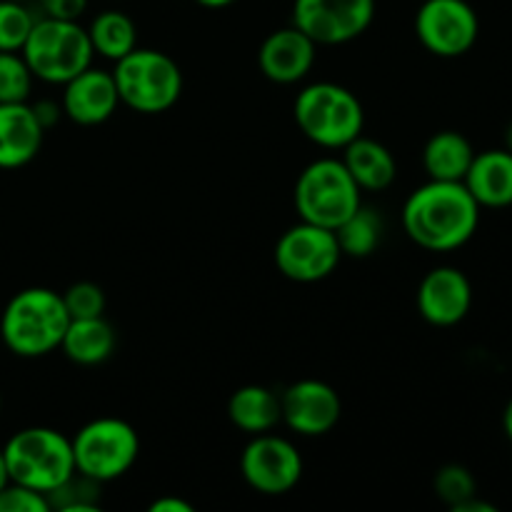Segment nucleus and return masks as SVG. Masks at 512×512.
<instances>
[{"label": "nucleus", "mask_w": 512, "mask_h": 512, "mask_svg": "<svg viewBox=\"0 0 512 512\" xmlns=\"http://www.w3.org/2000/svg\"><path fill=\"white\" fill-rule=\"evenodd\" d=\"M480 205L463 180H428L403 205V230L430 253H453L473 240L480 225Z\"/></svg>", "instance_id": "obj_1"}, {"label": "nucleus", "mask_w": 512, "mask_h": 512, "mask_svg": "<svg viewBox=\"0 0 512 512\" xmlns=\"http://www.w3.org/2000/svg\"><path fill=\"white\" fill-rule=\"evenodd\" d=\"M68 323L63 295L50 288H25L5 305L0 338L18 358H43L60 348Z\"/></svg>", "instance_id": "obj_2"}, {"label": "nucleus", "mask_w": 512, "mask_h": 512, "mask_svg": "<svg viewBox=\"0 0 512 512\" xmlns=\"http://www.w3.org/2000/svg\"><path fill=\"white\" fill-rule=\"evenodd\" d=\"M293 115L300 133L325 150H343L365 128V110L358 95L328 80L305 85L295 95Z\"/></svg>", "instance_id": "obj_3"}, {"label": "nucleus", "mask_w": 512, "mask_h": 512, "mask_svg": "<svg viewBox=\"0 0 512 512\" xmlns=\"http://www.w3.org/2000/svg\"><path fill=\"white\" fill-rule=\"evenodd\" d=\"M10 483L50 495L75 473L73 443L60 430L35 428L18 430L3 448Z\"/></svg>", "instance_id": "obj_4"}, {"label": "nucleus", "mask_w": 512, "mask_h": 512, "mask_svg": "<svg viewBox=\"0 0 512 512\" xmlns=\"http://www.w3.org/2000/svg\"><path fill=\"white\" fill-rule=\"evenodd\" d=\"M20 53L33 78L50 85H65L90 68L95 58L88 28H83L78 20H58L45 15L35 18L33 30Z\"/></svg>", "instance_id": "obj_5"}, {"label": "nucleus", "mask_w": 512, "mask_h": 512, "mask_svg": "<svg viewBox=\"0 0 512 512\" xmlns=\"http://www.w3.org/2000/svg\"><path fill=\"white\" fill-rule=\"evenodd\" d=\"M115 88L120 105L143 115H160L173 108L183 93L180 65L163 50L135 48L115 63Z\"/></svg>", "instance_id": "obj_6"}, {"label": "nucleus", "mask_w": 512, "mask_h": 512, "mask_svg": "<svg viewBox=\"0 0 512 512\" xmlns=\"http://www.w3.org/2000/svg\"><path fill=\"white\" fill-rule=\"evenodd\" d=\"M293 200L300 220L335 230L363 205V190L358 188L343 160L320 158L305 165L298 175Z\"/></svg>", "instance_id": "obj_7"}, {"label": "nucleus", "mask_w": 512, "mask_h": 512, "mask_svg": "<svg viewBox=\"0 0 512 512\" xmlns=\"http://www.w3.org/2000/svg\"><path fill=\"white\" fill-rule=\"evenodd\" d=\"M75 473L110 483L128 473L140 455V438L130 423L120 418H95L70 438Z\"/></svg>", "instance_id": "obj_8"}, {"label": "nucleus", "mask_w": 512, "mask_h": 512, "mask_svg": "<svg viewBox=\"0 0 512 512\" xmlns=\"http://www.w3.org/2000/svg\"><path fill=\"white\" fill-rule=\"evenodd\" d=\"M340 245L335 230L305 223L285 230L275 243V265L295 283H318L330 278L340 265Z\"/></svg>", "instance_id": "obj_9"}, {"label": "nucleus", "mask_w": 512, "mask_h": 512, "mask_svg": "<svg viewBox=\"0 0 512 512\" xmlns=\"http://www.w3.org/2000/svg\"><path fill=\"white\" fill-rule=\"evenodd\" d=\"M415 35L428 53L460 58L478 43L480 18L468 0H423L415 13Z\"/></svg>", "instance_id": "obj_10"}, {"label": "nucleus", "mask_w": 512, "mask_h": 512, "mask_svg": "<svg viewBox=\"0 0 512 512\" xmlns=\"http://www.w3.org/2000/svg\"><path fill=\"white\" fill-rule=\"evenodd\" d=\"M303 455L290 443L273 433L253 435L240 455L243 480L260 495H285L303 478Z\"/></svg>", "instance_id": "obj_11"}, {"label": "nucleus", "mask_w": 512, "mask_h": 512, "mask_svg": "<svg viewBox=\"0 0 512 512\" xmlns=\"http://www.w3.org/2000/svg\"><path fill=\"white\" fill-rule=\"evenodd\" d=\"M375 20V0H295L293 25L315 45H345Z\"/></svg>", "instance_id": "obj_12"}, {"label": "nucleus", "mask_w": 512, "mask_h": 512, "mask_svg": "<svg viewBox=\"0 0 512 512\" xmlns=\"http://www.w3.org/2000/svg\"><path fill=\"white\" fill-rule=\"evenodd\" d=\"M280 415L295 435L320 438L338 425L340 415H343V403L333 385L305 378L288 385L285 393L280 395Z\"/></svg>", "instance_id": "obj_13"}, {"label": "nucleus", "mask_w": 512, "mask_h": 512, "mask_svg": "<svg viewBox=\"0 0 512 512\" xmlns=\"http://www.w3.org/2000/svg\"><path fill=\"white\" fill-rule=\"evenodd\" d=\"M473 308V285L460 268H433L418 288V310L425 323L435 328H453L463 323Z\"/></svg>", "instance_id": "obj_14"}, {"label": "nucleus", "mask_w": 512, "mask_h": 512, "mask_svg": "<svg viewBox=\"0 0 512 512\" xmlns=\"http://www.w3.org/2000/svg\"><path fill=\"white\" fill-rule=\"evenodd\" d=\"M60 108L68 120L78 125H103L120 108V95L113 73L103 68H85L63 85Z\"/></svg>", "instance_id": "obj_15"}, {"label": "nucleus", "mask_w": 512, "mask_h": 512, "mask_svg": "<svg viewBox=\"0 0 512 512\" xmlns=\"http://www.w3.org/2000/svg\"><path fill=\"white\" fill-rule=\"evenodd\" d=\"M318 55V45L295 25L280 28L263 40L258 53L260 70L278 85L300 83L310 75Z\"/></svg>", "instance_id": "obj_16"}, {"label": "nucleus", "mask_w": 512, "mask_h": 512, "mask_svg": "<svg viewBox=\"0 0 512 512\" xmlns=\"http://www.w3.org/2000/svg\"><path fill=\"white\" fill-rule=\"evenodd\" d=\"M43 125L28 103H0V168L28 165L43 145Z\"/></svg>", "instance_id": "obj_17"}, {"label": "nucleus", "mask_w": 512, "mask_h": 512, "mask_svg": "<svg viewBox=\"0 0 512 512\" xmlns=\"http://www.w3.org/2000/svg\"><path fill=\"white\" fill-rule=\"evenodd\" d=\"M463 183L480 208H490V210L510 208L512 205V153L508 148H493V150H483V153H475Z\"/></svg>", "instance_id": "obj_18"}, {"label": "nucleus", "mask_w": 512, "mask_h": 512, "mask_svg": "<svg viewBox=\"0 0 512 512\" xmlns=\"http://www.w3.org/2000/svg\"><path fill=\"white\" fill-rule=\"evenodd\" d=\"M340 160L353 175L358 188L368 190V193H380V190L390 188L398 178V163H395V155L390 153L388 145L365 138V135L350 140L343 148Z\"/></svg>", "instance_id": "obj_19"}, {"label": "nucleus", "mask_w": 512, "mask_h": 512, "mask_svg": "<svg viewBox=\"0 0 512 512\" xmlns=\"http://www.w3.org/2000/svg\"><path fill=\"white\" fill-rule=\"evenodd\" d=\"M118 335L115 328L98 315V318H75L68 323L60 350L65 358L78 365H100L115 353Z\"/></svg>", "instance_id": "obj_20"}, {"label": "nucleus", "mask_w": 512, "mask_h": 512, "mask_svg": "<svg viewBox=\"0 0 512 512\" xmlns=\"http://www.w3.org/2000/svg\"><path fill=\"white\" fill-rule=\"evenodd\" d=\"M228 418L235 428L248 435L270 433L283 420L280 395L265 385H243L230 395Z\"/></svg>", "instance_id": "obj_21"}, {"label": "nucleus", "mask_w": 512, "mask_h": 512, "mask_svg": "<svg viewBox=\"0 0 512 512\" xmlns=\"http://www.w3.org/2000/svg\"><path fill=\"white\" fill-rule=\"evenodd\" d=\"M473 158V143L458 130H440L423 148V168L430 180H463Z\"/></svg>", "instance_id": "obj_22"}, {"label": "nucleus", "mask_w": 512, "mask_h": 512, "mask_svg": "<svg viewBox=\"0 0 512 512\" xmlns=\"http://www.w3.org/2000/svg\"><path fill=\"white\" fill-rule=\"evenodd\" d=\"M88 38L95 55L118 63L120 58L138 48V25L123 10H103L88 25Z\"/></svg>", "instance_id": "obj_23"}, {"label": "nucleus", "mask_w": 512, "mask_h": 512, "mask_svg": "<svg viewBox=\"0 0 512 512\" xmlns=\"http://www.w3.org/2000/svg\"><path fill=\"white\" fill-rule=\"evenodd\" d=\"M383 230L385 225L378 210L368 208V205H360L353 215H348L335 228L340 253L348 255V258H368V255H373L380 248Z\"/></svg>", "instance_id": "obj_24"}, {"label": "nucleus", "mask_w": 512, "mask_h": 512, "mask_svg": "<svg viewBox=\"0 0 512 512\" xmlns=\"http://www.w3.org/2000/svg\"><path fill=\"white\" fill-rule=\"evenodd\" d=\"M33 73L23 53L0 50V103H28Z\"/></svg>", "instance_id": "obj_25"}, {"label": "nucleus", "mask_w": 512, "mask_h": 512, "mask_svg": "<svg viewBox=\"0 0 512 512\" xmlns=\"http://www.w3.org/2000/svg\"><path fill=\"white\" fill-rule=\"evenodd\" d=\"M33 25L35 15L23 0H0V50L20 53Z\"/></svg>", "instance_id": "obj_26"}, {"label": "nucleus", "mask_w": 512, "mask_h": 512, "mask_svg": "<svg viewBox=\"0 0 512 512\" xmlns=\"http://www.w3.org/2000/svg\"><path fill=\"white\" fill-rule=\"evenodd\" d=\"M98 485L85 475L73 473L58 490L48 495L50 510L58 508L65 512H93L98 510Z\"/></svg>", "instance_id": "obj_27"}, {"label": "nucleus", "mask_w": 512, "mask_h": 512, "mask_svg": "<svg viewBox=\"0 0 512 512\" xmlns=\"http://www.w3.org/2000/svg\"><path fill=\"white\" fill-rule=\"evenodd\" d=\"M435 495L443 500L450 508H458L465 500L475 498L478 495V483H475L473 473H470L465 465H445L435 473Z\"/></svg>", "instance_id": "obj_28"}, {"label": "nucleus", "mask_w": 512, "mask_h": 512, "mask_svg": "<svg viewBox=\"0 0 512 512\" xmlns=\"http://www.w3.org/2000/svg\"><path fill=\"white\" fill-rule=\"evenodd\" d=\"M63 303L68 308L70 320L75 318H98L105 313V293L100 285L80 280L63 293Z\"/></svg>", "instance_id": "obj_29"}, {"label": "nucleus", "mask_w": 512, "mask_h": 512, "mask_svg": "<svg viewBox=\"0 0 512 512\" xmlns=\"http://www.w3.org/2000/svg\"><path fill=\"white\" fill-rule=\"evenodd\" d=\"M48 495L30 490L25 485L8 483L0 490V512H48Z\"/></svg>", "instance_id": "obj_30"}, {"label": "nucleus", "mask_w": 512, "mask_h": 512, "mask_svg": "<svg viewBox=\"0 0 512 512\" xmlns=\"http://www.w3.org/2000/svg\"><path fill=\"white\" fill-rule=\"evenodd\" d=\"M45 18L78 20L88 10V0H38Z\"/></svg>", "instance_id": "obj_31"}, {"label": "nucleus", "mask_w": 512, "mask_h": 512, "mask_svg": "<svg viewBox=\"0 0 512 512\" xmlns=\"http://www.w3.org/2000/svg\"><path fill=\"white\" fill-rule=\"evenodd\" d=\"M33 113L35 118H38V123L43 125V130L53 128V125L63 118V108H60V103H55V100H38V103L33 105Z\"/></svg>", "instance_id": "obj_32"}, {"label": "nucleus", "mask_w": 512, "mask_h": 512, "mask_svg": "<svg viewBox=\"0 0 512 512\" xmlns=\"http://www.w3.org/2000/svg\"><path fill=\"white\" fill-rule=\"evenodd\" d=\"M195 508L185 500L173 498V495H165V498H158L150 503V512H193Z\"/></svg>", "instance_id": "obj_33"}, {"label": "nucleus", "mask_w": 512, "mask_h": 512, "mask_svg": "<svg viewBox=\"0 0 512 512\" xmlns=\"http://www.w3.org/2000/svg\"><path fill=\"white\" fill-rule=\"evenodd\" d=\"M453 512H498V508L490 503H485V500H478V495H475V498L465 500L463 505L453 508Z\"/></svg>", "instance_id": "obj_34"}, {"label": "nucleus", "mask_w": 512, "mask_h": 512, "mask_svg": "<svg viewBox=\"0 0 512 512\" xmlns=\"http://www.w3.org/2000/svg\"><path fill=\"white\" fill-rule=\"evenodd\" d=\"M503 430H505V435H508V440L512 443V398H510V403L505 405V413H503Z\"/></svg>", "instance_id": "obj_35"}, {"label": "nucleus", "mask_w": 512, "mask_h": 512, "mask_svg": "<svg viewBox=\"0 0 512 512\" xmlns=\"http://www.w3.org/2000/svg\"><path fill=\"white\" fill-rule=\"evenodd\" d=\"M195 3L203 5V8L218 10V8H228V5H233L235 0H195Z\"/></svg>", "instance_id": "obj_36"}, {"label": "nucleus", "mask_w": 512, "mask_h": 512, "mask_svg": "<svg viewBox=\"0 0 512 512\" xmlns=\"http://www.w3.org/2000/svg\"><path fill=\"white\" fill-rule=\"evenodd\" d=\"M10 483V473H8V465H5V455L3 448H0V490Z\"/></svg>", "instance_id": "obj_37"}, {"label": "nucleus", "mask_w": 512, "mask_h": 512, "mask_svg": "<svg viewBox=\"0 0 512 512\" xmlns=\"http://www.w3.org/2000/svg\"><path fill=\"white\" fill-rule=\"evenodd\" d=\"M505 148H508V150H510V153H512V123H510L508 133H505Z\"/></svg>", "instance_id": "obj_38"}, {"label": "nucleus", "mask_w": 512, "mask_h": 512, "mask_svg": "<svg viewBox=\"0 0 512 512\" xmlns=\"http://www.w3.org/2000/svg\"><path fill=\"white\" fill-rule=\"evenodd\" d=\"M0 408H3V398H0Z\"/></svg>", "instance_id": "obj_39"}, {"label": "nucleus", "mask_w": 512, "mask_h": 512, "mask_svg": "<svg viewBox=\"0 0 512 512\" xmlns=\"http://www.w3.org/2000/svg\"><path fill=\"white\" fill-rule=\"evenodd\" d=\"M23 3H28V0H23Z\"/></svg>", "instance_id": "obj_40"}]
</instances>
